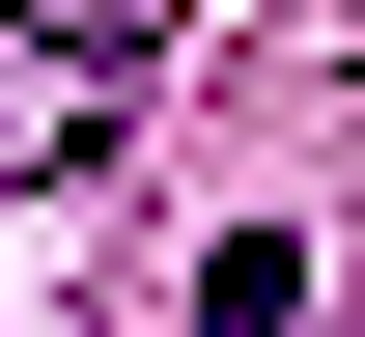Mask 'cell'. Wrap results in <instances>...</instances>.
Returning a JSON list of instances; mask_svg holds the SVG:
<instances>
[{
  "instance_id": "1",
  "label": "cell",
  "mask_w": 365,
  "mask_h": 337,
  "mask_svg": "<svg viewBox=\"0 0 365 337\" xmlns=\"http://www.w3.org/2000/svg\"><path fill=\"white\" fill-rule=\"evenodd\" d=\"M140 113V0H0V169H85Z\"/></svg>"
},
{
  "instance_id": "2",
  "label": "cell",
  "mask_w": 365,
  "mask_h": 337,
  "mask_svg": "<svg viewBox=\"0 0 365 337\" xmlns=\"http://www.w3.org/2000/svg\"><path fill=\"white\" fill-rule=\"evenodd\" d=\"M197 337H309V253H281V225H225V253H197Z\"/></svg>"
}]
</instances>
